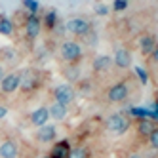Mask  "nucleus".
<instances>
[{
    "label": "nucleus",
    "instance_id": "nucleus-1",
    "mask_svg": "<svg viewBox=\"0 0 158 158\" xmlns=\"http://www.w3.org/2000/svg\"><path fill=\"white\" fill-rule=\"evenodd\" d=\"M128 126H130L128 118L124 116V114H120V112H114V114H110V116L107 118V128H109L110 131L124 133V131L128 130Z\"/></svg>",
    "mask_w": 158,
    "mask_h": 158
},
{
    "label": "nucleus",
    "instance_id": "nucleus-2",
    "mask_svg": "<svg viewBox=\"0 0 158 158\" xmlns=\"http://www.w3.org/2000/svg\"><path fill=\"white\" fill-rule=\"evenodd\" d=\"M53 95H55V103H61V105H65V107L74 99L73 88L67 86V84H61V86L55 88V89H53Z\"/></svg>",
    "mask_w": 158,
    "mask_h": 158
},
{
    "label": "nucleus",
    "instance_id": "nucleus-3",
    "mask_svg": "<svg viewBox=\"0 0 158 158\" xmlns=\"http://www.w3.org/2000/svg\"><path fill=\"white\" fill-rule=\"evenodd\" d=\"M19 82H21V74L19 73H10L2 78V82H0V86H2V92L4 94H14L15 89L19 88Z\"/></svg>",
    "mask_w": 158,
    "mask_h": 158
},
{
    "label": "nucleus",
    "instance_id": "nucleus-4",
    "mask_svg": "<svg viewBox=\"0 0 158 158\" xmlns=\"http://www.w3.org/2000/svg\"><path fill=\"white\" fill-rule=\"evenodd\" d=\"M61 55H63L67 61H76L82 55L80 44H76V42H65L63 46H61Z\"/></svg>",
    "mask_w": 158,
    "mask_h": 158
},
{
    "label": "nucleus",
    "instance_id": "nucleus-5",
    "mask_svg": "<svg viewBox=\"0 0 158 158\" xmlns=\"http://www.w3.org/2000/svg\"><path fill=\"white\" fill-rule=\"evenodd\" d=\"M126 97H128V86L124 82H118V84H114L109 89V101L118 103V101H124Z\"/></svg>",
    "mask_w": 158,
    "mask_h": 158
},
{
    "label": "nucleus",
    "instance_id": "nucleus-6",
    "mask_svg": "<svg viewBox=\"0 0 158 158\" xmlns=\"http://www.w3.org/2000/svg\"><path fill=\"white\" fill-rule=\"evenodd\" d=\"M67 31L74 32V35H86L89 31V23L84 19H71L69 23H67Z\"/></svg>",
    "mask_w": 158,
    "mask_h": 158
},
{
    "label": "nucleus",
    "instance_id": "nucleus-7",
    "mask_svg": "<svg viewBox=\"0 0 158 158\" xmlns=\"http://www.w3.org/2000/svg\"><path fill=\"white\" fill-rule=\"evenodd\" d=\"M40 29H42V23L36 15H29L27 19V36L29 38H36L40 35Z\"/></svg>",
    "mask_w": 158,
    "mask_h": 158
},
{
    "label": "nucleus",
    "instance_id": "nucleus-8",
    "mask_svg": "<svg viewBox=\"0 0 158 158\" xmlns=\"http://www.w3.org/2000/svg\"><path fill=\"white\" fill-rule=\"evenodd\" d=\"M48 116H50L48 109H46V107H40V109H36V110H35V112H32V114H31V122L35 124V126L42 128L44 124L48 122Z\"/></svg>",
    "mask_w": 158,
    "mask_h": 158
},
{
    "label": "nucleus",
    "instance_id": "nucleus-9",
    "mask_svg": "<svg viewBox=\"0 0 158 158\" xmlns=\"http://www.w3.org/2000/svg\"><path fill=\"white\" fill-rule=\"evenodd\" d=\"M17 145L14 141H4L0 145V158H17Z\"/></svg>",
    "mask_w": 158,
    "mask_h": 158
},
{
    "label": "nucleus",
    "instance_id": "nucleus-10",
    "mask_svg": "<svg viewBox=\"0 0 158 158\" xmlns=\"http://www.w3.org/2000/svg\"><path fill=\"white\" fill-rule=\"evenodd\" d=\"M114 63H116L118 67H122V69L130 67V63H131V55H130V52L124 50V48L116 50V53H114Z\"/></svg>",
    "mask_w": 158,
    "mask_h": 158
},
{
    "label": "nucleus",
    "instance_id": "nucleus-11",
    "mask_svg": "<svg viewBox=\"0 0 158 158\" xmlns=\"http://www.w3.org/2000/svg\"><path fill=\"white\" fill-rule=\"evenodd\" d=\"M52 139H55V128L53 126H42L40 131H38V141L50 143Z\"/></svg>",
    "mask_w": 158,
    "mask_h": 158
},
{
    "label": "nucleus",
    "instance_id": "nucleus-12",
    "mask_svg": "<svg viewBox=\"0 0 158 158\" xmlns=\"http://www.w3.org/2000/svg\"><path fill=\"white\" fill-rule=\"evenodd\" d=\"M48 112H50V116H53L55 120H63V118L67 116V107L61 105V103H53V105L48 109Z\"/></svg>",
    "mask_w": 158,
    "mask_h": 158
},
{
    "label": "nucleus",
    "instance_id": "nucleus-13",
    "mask_svg": "<svg viewBox=\"0 0 158 158\" xmlns=\"http://www.w3.org/2000/svg\"><path fill=\"white\" fill-rule=\"evenodd\" d=\"M23 78H21V82H19V86H23V89L25 92H29V89H32L35 88V84H36V78L32 76V71H25L23 74H21Z\"/></svg>",
    "mask_w": 158,
    "mask_h": 158
},
{
    "label": "nucleus",
    "instance_id": "nucleus-14",
    "mask_svg": "<svg viewBox=\"0 0 158 158\" xmlns=\"http://www.w3.org/2000/svg\"><path fill=\"white\" fill-rule=\"evenodd\" d=\"M69 151L71 149H69V145H67V143H59V145L53 147L50 158H69Z\"/></svg>",
    "mask_w": 158,
    "mask_h": 158
},
{
    "label": "nucleus",
    "instance_id": "nucleus-15",
    "mask_svg": "<svg viewBox=\"0 0 158 158\" xmlns=\"http://www.w3.org/2000/svg\"><path fill=\"white\" fill-rule=\"evenodd\" d=\"M110 63H112V59L109 55H99V57H95V61H94V69L95 71H107L110 67Z\"/></svg>",
    "mask_w": 158,
    "mask_h": 158
},
{
    "label": "nucleus",
    "instance_id": "nucleus-16",
    "mask_svg": "<svg viewBox=\"0 0 158 158\" xmlns=\"http://www.w3.org/2000/svg\"><path fill=\"white\" fill-rule=\"evenodd\" d=\"M154 48H156V42H154V36H143L141 38V52L143 53H151V52H154Z\"/></svg>",
    "mask_w": 158,
    "mask_h": 158
},
{
    "label": "nucleus",
    "instance_id": "nucleus-17",
    "mask_svg": "<svg viewBox=\"0 0 158 158\" xmlns=\"http://www.w3.org/2000/svg\"><path fill=\"white\" fill-rule=\"evenodd\" d=\"M0 32L2 35H12L14 32V23L8 17H0Z\"/></svg>",
    "mask_w": 158,
    "mask_h": 158
},
{
    "label": "nucleus",
    "instance_id": "nucleus-18",
    "mask_svg": "<svg viewBox=\"0 0 158 158\" xmlns=\"http://www.w3.org/2000/svg\"><path fill=\"white\" fill-rule=\"evenodd\" d=\"M154 130H156V128H154V124L149 122V120H143V122L139 124V133H141V135H151Z\"/></svg>",
    "mask_w": 158,
    "mask_h": 158
},
{
    "label": "nucleus",
    "instance_id": "nucleus-19",
    "mask_svg": "<svg viewBox=\"0 0 158 158\" xmlns=\"http://www.w3.org/2000/svg\"><path fill=\"white\" fill-rule=\"evenodd\" d=\"M69 158H88V151L82 147H76V149L69 151Z\"/></svg>",
    "mask_w": 158,
    "mask_h": 158
},
{
    "label": "nucleus",
    "instance_id": "nucleus-20",
    "mask_svg": "<svg viewBox=\"0 0 158 158\" xmlns=\"http://www.w3.org/2000/svg\"><path fill=\"white\" fill-rule=\"evenodd\" d=\"M23 6H25V8L29 10V12H31V15H35V12L40 8V4L36 2V0H23Z\"/></svg>",
    "mask_w": 158,
    "mask_h": 158
},
{
    "label": "nucleus",
    "instance_id": "nucleus-21",
    "mask_svg": "<svg viewBox=\"0 0 158 158\" xmlns=\"http://www.w3.org/2000/svg\"><path fill=\"white\" fill-rule=\"evenodd\" d=\"M55 21H57V12H55V10H52V12L46 14V25L52 29V27L55 25Z\"/></svg>",
    "mask_w": 158,
    "mask_h": 158
},
{
    "label": "nucleus",
    "instance_id": "nucleus-22",
    "mask_svg": "<svg viewBox=\"0 0 158 158\" xmlns=\"http://www.w3.org/2000/svg\"><path fill=\"white\" fill-rule=\"evenodd\" d=\"M128 8V2L126 0H114V10L116 12H120V10H126Z\"/></svg>",
    "mask_w": 158,
    "mask_h": 158
},
{
    "label": "nucleus",
    "instance_id": "nucleus-23",
    "mask_svg": "<svg viewBox=\"0 0 158 158\" xmlns=\"http://www.w3.org/2000/svg\"><path fill=\"white\" fill-rule=\"evenodd\" d=\"M149 139H151V145L154 147V149H158V130H154V131L149 135Z\"/></svg>",
    "mask_w": 158,
    "mask_h": 158
},
{
    "label": "nucleus",
    "instance_id": "nucleus-24",
    "mask_svg": "<svg viewBox=\"0 0 158 158\" xmlns=\"http://www.w3.org/2000/svg\"><path fill=\"white\" fill-rule=\"evenodd\" d=\"M135 73L139 74V78H141V82H143V84H147V73H145V71L141 69V67H135Z\"/></svg>",
    "mask_w": 158,
    "mask_h": 158
},
{
    "label": "nucleus",
    "instance_id": "nucleus-25",
    "mask_svg": "<svg viewBox=\"0 0 158 158\" xmlns=\"http://www.w3.org/2000/svg\"><path fill=\"white\" fill-rule=\"evenodd\" d=\"M95 12H97L99 15H105V14L109 12V8H107V6H101V4H99V6L95 8Z\"/></svg>",
    "mask_w": 158,
    "mask_h": 158
},
{
    "label": "nucleus",
    "instance_id": "nucleus-26",
    "mask_svg": "<svg viewBox=\"0 0 158 158\" xmlns=\"http://www.w3.org/2000/svg\"><path fill=\"white\" fill-rule=\"evenodd\" d=\"M6 112H8V109H6L4 105H0V118H4V116H6Z\"/></svg>",
    "mask_w": 158,
    "mask_h": 158
},
{
    "label": "nucleus",
    "instance_id": "nucleus-27",
    "mask_svg": "<svg viewBox=\"0 0 158 158\" xmlns=\"http://www.w3.org/2000/svg\"><path fill=\"white\" fill-rule=\"evenodd\" d=\"M154 59H156V61H158V46H156V48H154Z\"/></svg>",
    "mask_w": 158,
    "mask_h": 158
},
{
    "label": "nucleus",
    "instance_id": "nucleus-28",
    "mask_svg": "<svg viewBox=\"0 0 158 158\" xmlns=\"http://www.w3.org/2000/svg\"><path fill=\"white\" fill-rule=\"evenodd\" d=\"M2 78H4V71H2V67H0V82H2Z\"/></svg>",
    "mask_w": 158,
    "mask_h": 158
},
{
    "label": "nucleus",
    "instance_id": "nucleus-29",
    "mask_svg": "<svg viewBox=\"0 0 158 158\" xmlns=\"http://www.w3.org/2000/svg\"><path fill=\"white\" fill-rule=\"evenodd\" d=\"M130 158H139V156H137V154H133V156H130Z\"/></svg>",
    "mask_w": 158,
    "mask_h": 158
},
{
    "label": "nucleus",
    "instance_id": "nucleus-30",
    "mask_svg": "<svg viewBox=\"0 0 158 158\" xmlns=\"http://www.w3.org/2000/svg\"><path fill=\"white\" fill-rule=\"evenodd\" d=\"M44 158H50V156H44Z\"/></svg>",
    "mask_w": 158,
    "mask_h": 158
}]
</instances>
